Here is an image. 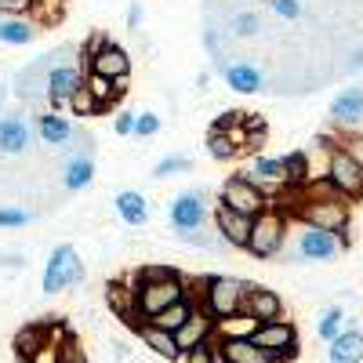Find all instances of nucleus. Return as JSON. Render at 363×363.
Here are the masks:
<instances>
[{"label": "nucleus", "mask_w": 363, "mask_h": 363, "mask_svg": "<svg viewBox=\"0 0 363 363\" xmlns=\"http://www.w3.org/2000/svg\"><path fill=\"white\" fill-rule=\"evenodd\" d=\"M135 301H138V313L149 320L157 316L160 309H167L171 301H178L182 294L189 291V280L182 277L178 269H167V265H142L135 272Z\"/></svg>", "instance_id": "obj_1"}, {"label": "nucleus", "mask_w": 363, "mask_h": 363, "mask_svg": "<svg viewBox=\"0 0 363 363\" xmlns=\"http://www.w3.org/2000/svg\"><path fill=\"white\" fill-rule=\"evenodd\" d=\"M196 287H200V291H193L196 306L215 323L244 313V294H247L244 280H236V277H203V280H196Z\"/></svg>", "instance_id": "obj_2"}, {"label": "nucleus", "mask_w": 363, "mask_h": 363, "mask_svg": "<svg viewBox=\"0 0 363 363\" xmlns=\"http://www.w3.org/2000/svg\"><path fill=\"white\" fill-rule=\"evenodd\" d=\"M320 145L327 149L323 178L335 186V193H342L345 200L363 196V160L356 153H349V149H342V145H327V142H320Z\"/></svg>", "instance_id": "obj_3"}, {"label": "nucleus", "mask_w": 363, "mask_h": 363, "mask_svg": "<svg viewBox=\"0 0 363 363\" xmlns=\"http://www.w3.org/2000/svg\"><path fill=\"white\" fill-rule=\"evenodd\" d=\"M284 236H287V215L277 203H269L262 215L251 218V236L244 251H251L255 258H272L284 247Z\"/></svg>", "instance_id": "obj_4"}, {"label": "nucleus", "mask_w": 363, "mask_h": 363, "mask_svg": "<svg viewBox=\"0 0 363 363\" xmlns=\"http://www.w3.org/2000/svg\"><path fill=\"white\" fill-rule=\"evenodd\" d=\"M62 62H73V48H55V51H48L44 58H33L29 66L18 69V77H15V95H18L22 102L44 99V87H48L51 69L62 66Z\"/></svg>", "instance_id": "obj_5"}, {"label": "nucleus", "mask_w": 363, "mask_h": 363, "mask_svg": "<svg viewBox=\"0 0 363 363\" xmlns=\"http://www.w3.org/2000/svg\"><path fill=\"white\" fill-rule=\"evenodd\" d=\"M218 203H225V207L240 211V215L255 218V215H262V211L272 203V196H269V193L258 186L255 178H247V174H229V178L222 182Z\"/></svg>", "instance_id": "obj_6"}, {"label": "nucleus", "mask_w": 363, "mask_h": 363, "mask_svg": "<svg viewBox=\"0 0 363 363\" xmlns=\"http://www.w3.org/2000/svg\"><path fill=\"white\" fill-rule=\"evenodd\" d=\"M84 280V262L77 255V247L69 244H58L44 265V291L48 294H58V291H66V287H77Z\"/></svg>", "instance_id": "obj_7"}, {"label": "nucleus", "mask_w": 363, "mask_h": 363, "mask_svg": "<svg viewBox=\"0 0 363 363\" xmlns=\"http://www.w3.org/2000/svg\"><path fill=\"white\" fill-rule=\"evenodd\" d=\"M251 342L262 345L265 352H272L277 363H284V359L298 356V327L287 320H265V323H255Z\"/></svg>", "instance_id": "obj_8"}, {"label": "nucleus", "mask_w": 363, "mask_h": 363, "mask_svg": "<svg viewBox=\"0 0 363 363\" xmlns=\"http://www.w3.org/2000/svg\"><path fill=\"white\" fill-rule=\"evenodd\" d=\"M171 225L178 229V236H193V233H200L203 225H207V215H211V207H207V196L200 193V189H189V193H182V196H174L171 200Z\"/></svg>", "instance_id": "obj_9"}, {"label": "nucleus", "mask_w": 363, "mask_h": 363, "mask_svg": "<svg viewBox=\"0 0 363 363\" xmlns=\"http://www.w3.org/2000/svg\"><path fill=\"white\" fill-rule=\"evenodd\" d=\"M80 87H84V69L77 62H62V66L51 69L48 87H44V99H48V106L55 113H62V109H69V102H73V95Z\"/></svg>", "instance_id": "obj_10"}, {"label": "nucleus", "mask_w": 363, "mask_h": 363, "mask_svg": "<svg viewBox=\"0 0 363 363\" xmlns=\"http://www.w3.org/2000/svg\"><path fill=\"white\" fill-rule=\"evenodd\" d=\"M211 222H215V233L233 247H247V236H251V218L240 215V211L225 207V203H215L211 211Z\"/></svg>", "instance_id": "obj_11"}, {"label": "nucleus", "mask_w": 363, "mask_h": 363, "mask_svg": "<svg viewBox=\"0 0 363 363\" xmlns=\"http://www.w3.org/2000/svg\"><path fill=\"white\" fill-rule=\"evenodd\" d=\"M87 73H99V77H109V80H128L131 77V55L120 48V44L106 40L95 51V58H91V69Z\"/></svg>", "instance_id": "obj_12"}, {"label": "nucleus", "mask_w": 363, "mask_h": 363, "mask_svg": "<svg viewBox=\"0 0 363 363\" xmlns=\"http://www.w3.org/2000/svg\"><path fill=\"white\" fill-rule=\"evenodd\" d=\"M29 142H33V128H29V120L18 116V113H0V153H4V157L26 153Z\"/></svg>", "instance_id": "obj_13"}, {"label": "nucleus", "mask_w": 363, "mask_h": 363, "mask_svg": "<svg viewBox=\"0 0 363 363\" xmlns=\"http://www.w3.org/2000/svg\"><path fill=\"white\" fill-rule=\"evenodd\" d=\"M244 316H251L255 323L280 320V316H284V301H280L277 291L258 287V284H247V294H244Z\"/></svg>", "instance_id": "obj_14"}, {"label": "nucleus", "mask_w": 363, "mask_h": 363, "mask_svg": "<svg viewBox=\"0 0 363 363\" xmlns=\"http://www.w3.org/2000/svg\"><path fill=\"white\" fill-rule=\"evenodd\" d=\"M33 128H37L40 142H44V145H55V149H69V142H73V131H77V124H73V120H69V116H62V113H55V109H48V113H37Z\"/></svg>", "instance_id": "obj_15"}, {"label": "nucleus", "mask_w": 363, "mask_h": 363, "mask_svg": "<svg viewBox=\"0 0 363 363\" xmlns=\"http://www.w3.org/2000/svg\"><path fill=\"white\" fill-rule=\"evenodd\" d=\"M338 251H342V240L335 233H323V229H313V225H306V233L298 240V258H306V262H327Z\"/></svg>", "instance_id": "obj_16"}, {"label": "nucleus", "mask_w": 363, "mask_h": 363, "mask_svg": "<svg viewBox=\"0 0 363 363\" xmlns=\"http://www.w3.org/2000/svg\"><path fill=\"white\" fill-rule=\"evenodd\" d=\"M215 349L225 363H277V356L255 345L251 335L247 338H215Z\"/></svg>", "instance_id": "obj_17"}, {"label": "nucleus", "mask_w": 363, "mask_h": 363, "mask_svg": "<svg viewBox=\"0 0 363 363\" xmlns=\"http://www.w3.org/2000/svg\"><path fill=\"white\" fill-rule=\"evenodd\" d=\"M106 301H109V309L124 320L131 330H138L142 323H149V320L138 313V301H135V287H131V284H116V280H113V284L106 287Z\"/></svg>", "instance_id": "obj_18"}, {"label": "nucleus", "mask_w": 363, "mask_h": 363, "mask_svg": "<svg viewBox=\"0 0 363 363\" xmlns=\"http://www.w3.org/2000/svg\"><path fill=\"white\" fill-rule=\"evenodd\" d=\"M211 338H215V320H211L203 309H196L186 323L174 330V342H178L182 356H186L189 349H196V345H203V342H211Z\"/></svg>", "instance_id": "obj_19"}, {"label": "nucleus", "mask_w": 363, "mask_h": 363, "mask_svg": "<svg viewBox=\"0 0 363 363\" xmlns=\"http://www.w3.org/2000/svg\"><path fill=\"white\" fill-rule=\"evenodd\" d=\"M196 309H200V306H196V294H193V287H189V291L182 294L178 301H171L167 309H160L157 316H149V323H153V327H160V330H171V335H174V330H178L182 323H186V320H189Z\"/></svg>", "instance_id": "obj_20"}, {"label": "nucleus", "mask_w": 363, "mask_h": 363, "mask_svg": "<svg viewBox=\"0 0 363 363\" xmlns=\"http://www.w3.org/2000/svg\"><path fill=\"white\" fill-rule=\"evenodd\" d=\"M247 178H255L265 193H269V189H287V167H284V157H255Z\"/></svg>", "instance_id": "obj_21"}, {"label": "nucleus", "mask_w": 363, "mask_h": 363, "mask_svg": "<svg viewBox=\"0 0 363 363\" xmlns=\"http://www.w3.org/2000/svg\"><path fill=\"white\" fill-rule=\"evenodd\" d=\"M330 116H335V124L342 128H352L363 120V87H345L342 95L330 102Z\"/></svg>", "instance_id": "obj_22"}, {"label": "nucleus", "mask_w": 363, "mask_h": 363, "mask_svg": "<svg viewBox=\"0 0 363 363\" xmlns=\"http://www.w3.org/2000/svg\"><path fill=\"white\" fill-rule=\"evenodd\" d=\"M91 182H95V157H87V153L69 157L66 167H62V186L69 193H84Z\"/></svg>", "instance_id": "obj_23"}, {"label": "nucleus", "mask_w": 363, "mask_h": 363, "mask_svg": "<svg viewBox=\"0 0 363 363\" xmlns=\"http://www.w3.org/2000/svg\"><path fill=\"white\" fill-rule=\"evenodd\" d=\"M222 77L240 95H258L262 91V69L251 62H229V66H222Z\"/></svg>", "instance_id": "obj_24"}, {"label": "nucleus", "mask_w": 363, "mask_h": 363, "mask_svg": "<svg viewBox=\"0 0 363 363\" xmlns=\"http://www.w3.org/2000/svg\"><path fill=\"white\" fill-rule=\"evenodd\" d=\"M116 215L128 225H145L149 215H153V207H149V200L138 189H120L116 193Z\"/></svg>", "instance_id": "obj_25"}, {"label": "nucleus", "mask_w": 363, "mask_h": 363, "mask_svg": "<svg viewBox=\"0 0 363 363\" xmlns=\"http://www.w3.org/2000/svg\"><path fill=\"white\" fill-rule=\"evenodd\" d=\"M84 87L91 91V99H95L102 106V113H106L116 99H124L128 80H109V77H99V73H84Z\"/></svg>", "instance_id": "obj_26"}, {"label": "nucleus", "mask_w": 363, "mask_h": 363, "mask_svg": "<svg viewBox=\"0 0 363 363\" xmlns=\"http://www.w3.org/2000/svg\"><path fill=\"white\" fill-rule=\"evenodd\" d=\"M37 29L26 15H0V44H11V48H26L33 44Z\"/></svg>", "instance_id": "obj_27"}, {"label": "nucleus", "mask_w": 363, "mask_h": 363, "mask_svg": "<svg viewBox=\"0 0 363 363\" xmlns=\"http://www.w3.org/2000/svg\"><path fill=\"white\" fill-rule=\"evenodd\" d=\"M135 335L153 349L157 356H164V359H182V352H178V342H174V335L171 330H160V327H153V323H142Z\"/></svg>", "instance_id": "obj_28"}, {"label": "nucleus", "mask_w": 363, "mask_h": 363, "mask_svg": "<svg viewBox=\"0 0 363 363\" xmlns=\"http://www.w3.org/2000/svg\"><path fill=\"white\" fill-rule=\"evenodd\" d=\"M330 363H363V335L359 330H342L330 342Z\"/></svg>", "instance_id": "obj_29"}, {"label": "nucleus", "mask_w": 363, "mask_h": 363, "mask_svg": "<svg viewBox=\"0 0 363 363\" xmlns=\"http://www.w3.org/2000/svg\"><path fill=\"white\" fill-rule=\"evenodd\" d=\"M207 153L215 157L218 164H229V160H236V153H240V142H236L229 131H215V128H211V131H207Z\"/></svg>", "instance_id": "obj_30"}, {"label": "nucleus", "mask_w": 363, "mask_h": 363, "mask_svg": "<svg viewBox=\"0 0 363 363\" xmlns=\"http://www.w3.org/2000/svg\"><path fill=\"white\" fill-rule=\"evenodd\" d=\"M284 167H287V189H301L306 182H313V171H309V157L306 153H287L284 157Z\"/></svg>", "instance_id": "obj_31"}, {"label": "nucleus", "mask_w": 363, "mask_h": 363, "mask_svg": "<svg viewBox=\"0 0 363 363\" xmlns=\"http://www.w3.org/2000/svg\"><path fill=\"white\" fill-rule=\"evenodd\" d=\"M193 171V160L189 157H178V153H171V157H164L157 167H153V178H171V174H189Z\"/></svg>", "instance_id": "obj_32"}, {"label": "nucleus", "mask_w": 363, "mask_h": 363, "mask_svg": "<svg viewBox=\"0 0 363 363\" xmlns=\"http://www.w3.org/2000/svg\"><path fill=\"white\" fill-rule=\"evenodd\" d=\"M316 330H320V338H323V342H335V338L342 335V309H338V306H335V309H327V313L320 316Z\"/></svg>", "instance_id": "obj_33"}, {"label": "nucleus", "mask_w": 363, "mask_h": 363, "mask_svg": "<svg viewBox=\"0 0 363 363\" xmlns=\"http://www.w3.org/2000/svg\"><path fill=\"white\" fill-rule=\"evenodd\" d=\"M69 113H73V116H95V113H102V106L91 99L87 87H80L77 95H73V102H69Z\"/></svg>", "instance_id": "obj_34"}, {"label": "nucleus", "mask_w": 363, "mask_h": 363, "mask_svg": "<svg viewBox=\"0 0 363 363\" xmlns=\"http://www.w3.org/2000/svg\"><path fill=\"white\" fill-rule=\"evenodd\" d=\"M33 11L40 15V22H44V26H51V22L62 18V11H66V0H33Z\"/></svg>", "instance_id": "obj_35"}, {"label": "nucleus", "mask_w": 363, "mask_h": 363, "mask_svg": "<svg viewBox=\"0 0 363 363\" xmlns=\"http://www.w3.org/2000/svg\"><path fill=\"white\" fill-rule=\"evenodd\" d=\"M29 222H33L29 211H22V207H0V229H22Z\"/></svg>", "instance_id": "obj_36"}, {"label": "nucleus", "mask_w": 363, "mask_h": 363, "mask_svg": "<svg viewBox=\"0 0 363 363\" xmlns=\"http://www.w3.org/2000/svg\"><path fill=\"white\" fill-rule=\"evenodd\" d=\"M258 29H262V18H258L255 11H240V15L233 18V33H236V37H255Z\"/></svg>", "instance_id": "obj_37"}, {"label": "nucleus", "mask_w": 363, "mask_h": 363, "mask_svg": "<svg viewBox=\"0 0 363 363\" xmlns=\"http://www.w3.org/2000/svg\"><path fill=\"white\" fill-rule=\"evenodd\" d=\"M244 120H247V113H244V109H229V113H222L211 128H215V131H229V135H236L240 128H244Z\"/></svg>", "instance_id": "obj_38"}, {"label": "nucleus", "mask_w": 363, "mask_h": 363, "mask_svg": "<svg viewBox=\"0 0 363 363\" xmlns=\"http://www.w3.org/2000/svg\"><path fill=\"white\" fill-rule=\"evenodd\" d=\"M157 131H160V116H157V113H135V131H131V135L153 138Z\"/></svg>", "instance_id": "obj_39"}, {"label": "nucleus", "mask_w": 363, "mask_h": 363, "mask_svg": "<svg viewBox=\"0 0 363 363\" xmlns=\"http://www.w3.org/2000/svg\"><path fill=\"white\" fill-rule=\"evenodd\" d=\"M186 363H215L218 359V349H215V338L211 342H203V345H196V349H189L186 356H182Z\"/></svg>", "instance_id": "obj_40"}, {"label": "nucleus", "mask_w": 363, "mask_h": 363, "mask_svg": "<svg viewBox=\"0 0 363 363\" xmlns=\"http://www.w3.org/2000/svg\"><path fill=\"white\" fill-rule=\"evenodd\" d=\"M58 363H91V359L84 356V349H80L73 338H66V342H62V356H58Z\"/></svg>", "instance_id": "obj_41"}, {"label": "nucleus", "mask_w": 363, "mask_h": 363, "mask_svg": "<svg viewBox=\"0 0 363 363\" xmlns=\"http://www.w3.org/2000/svg\"><path fill=\"white\" fill-rule=\"evenodd\" d=\"M269 4H272V11H277L280 18H287V22H294V18L301 15V4H298V0H269Z\"/></svg>", "instance_id": "obj_42"}, {"label": "nucleus", "mask_w": 363, "mask_h": 363, "mask_svg": "<svg viewBox=\"0 0 363 363\" xmlns=\"http://www.w3.org/2000/svg\"><path fill=\"white\" fill-rule=\"evenodd\" d=\"M33 0H0V15H29Z\"/></svg>", "instance_id": "obj_43"}, {"label": "nucleus", "mask_w": 363, "mask_h": 363, "mask_svg": "<svg viewBox=\"0 0 363 363\" xmlns=\"http://www.w3.org/2000/svg\"><path fill=\"white\" fill-rule=\"evenodd\" d=\"M113 131H116V135H131V131H135V113H131V109H120L116 120H113Z\"/></svg>", "instance_id": "obj_44"}, {"label": "nucleus", "mask_w": 363, "mask_h": 363, "mask_svg": "<svg viewBox=\"0 0 363 363\" xmlns=\"http://www.w3.org/2000/svg\"><path fill=\"white\" fill-rule=\"evenodd\" d=\"M128 26H131V29L142 26V4H131V11H128Z\"/></svg>", "instance_id": "obj_45"}, {"label": "nucleus", "mask_w": 363, "mask_h": 363, "mask_svg": "<svg viewBox=\"0 0 363 363\" xmlns=\"http://www.w3.org/2000/svg\"><path fill=\"white\" fill-rule=\"evenodd\" d=\"M0 262H8L11 269H18V265H22V258H18V255H8V258H0Z\"/></svg>", "instance_id": "obj_46"}, {"label": "nucleus", "mask_w": 363, "mask_h": 363, "mask_svg": "<svg viewBox=\"0 0 363 363\" xmlns=\"http://www.w3.org/2000/svg\"><path fill=\"white\" fill-rule=\"evenodd\" d=\"M4 102H8V87L0 84V113H4Z\"/></svg>", "instance_id": "obj_47"}, {"label": "nucleus", "mask_w": 363, "mask_h": 363, "mask_svg": "<svg viewBox=\"0 0 363 363\" xmlns=\"http://www.w3.org/2000/svg\"><path fill=\"white\" fill-rule=\"evenodd\" d=\"M18 363H33V359H18Z\"/></svg>", "instance_id": "obj_48"}]
</instances>
